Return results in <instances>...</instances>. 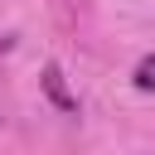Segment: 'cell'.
<instances>
[{
  "label": "cell",
  "instance_id": "cell-1",
  "mask_svg": "<svg viewBox=\"0 0 155 155\" xmlns=\"http://www.w3.org/2000/svg\"><path fill=\"white\" fill-rule=\"evenodd\" d=\"M44 92H48V102H53L58 111H78V97L68 92V82H63V68H58V63H48V68H44Z\"/></svg>",
  "mask_w": 155,
  "mask_h": 155
},
{
  "label": "cell",
  "instance_id": "cell-2",
  "mask_svg": "<svg viewBox=\"0 0 155 155\" xmlns=\"http://www.w3.org/2000/svg\"><path fill=\"white\" fill-rule=\"evenodd\" d=\"M131 82H136V87H140V92H155V53H150V58H140V63H136V73H131Z\"/></svg>",
  "mask_w": 155,
  "mask_h": 155
}]
</instances>
